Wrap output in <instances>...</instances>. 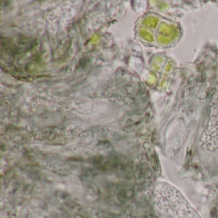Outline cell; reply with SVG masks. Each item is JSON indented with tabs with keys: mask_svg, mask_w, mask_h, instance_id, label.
I'll use <instances>...</instances> for the list:
<instances>
[{
	"mask_svg": "<svg viewBox=\"0 0 218 218\" xmlns=\"http://www.w3.org/2000/svg\"><path fill=\"white\" fill-rule=\"evenodd\" d=\"M156 198L165 218H200L179 191L167 183L157 184Z\"/></svg>",
	"mask_w": 218,
	"mask_h": 218,
	"instance_id": "cell-1",
	"label": "cell"
},
{
	"mask_svg": "<svg viewBox=\"0 0 218 218\" xmlns=\"http://www.w3.org/2000/svg\"><path fill=\"white\" fill-rule=\"evenodd\" d=\"M200 146L208 151L218 152V111L209 119L202 133Z\"/></svg>",
	"mask_w": 218,
	"mask_h": 218,
	"instance_id": "cell-2",
	"label": "cell"
}]
</instances>
